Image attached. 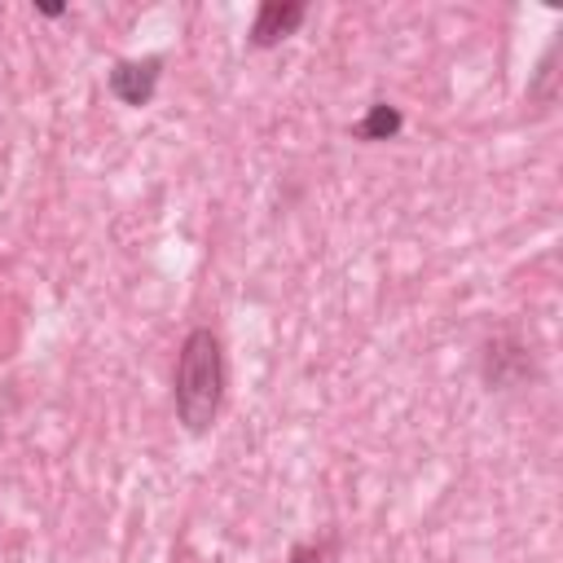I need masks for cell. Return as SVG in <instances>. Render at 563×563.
I'll return each instance as SVG.
<instances>
[{"label":"cell","instance_id":"1","mask_svg":"<svg viewBox=\"0 0 563 563\" xmlns=\"http://www.w3.org/2000/svg\"><path fill=\"white\" fill-rule=\"evenodd\" d=\"M172 400H176V418L185 422L189 435L211 431V422L220 413V400H224V347H220L216 330L198 325V330L185 334L180 356H176Z\"/></svg>","mask_w":563,"mask_h":563},{"label":"cell","instance_id":"2","mask_svg":"<svg viewBox=\"0 0 563 563\" xmlns=\"http://www.w3.org/2000/svg\"><path fill=\"white\" fill-rule=\"evenodd\" d=\"M158 79H163V57H128V62H114V66H110L106 88H110L114 101L141 110V106L154 101Z\"/></svg>","mask_w":563,"mask_h":563},{"label":"cell","instance_id":"3","mask_svg":"<svg viewBox=\"0 0 563 563\" xmlns=\"http://www.w3.org/2000/svg\"><path fill=\"white\" fill-rule=\"evenodd\" d=\"M523 378H532V352L519 339L497 334L484 347V383L493 391H510V387H523Z\"/></svg>","mask_w":563,"mask_h":563},{"label":"cell","instance_id":"4","mask_svg":"<svg viewBox=\"0 0 563 563\" xmlns=\"http://www.w3.org/2000/svg\"><path fill=\"white\" fill-rule=\"evenodd\" d=\"M308 18V4L303 0H264L255 9V22H251V48H277L282 40H290L299 31V22Z\"/></svg>","mask_w":563,"mask_h":563},{"label":"cell","instance_id":"5","mask_svg":"<svg viewBox=\"0 0 563 563\" xmlns=\"http://www.w3.org/2000/svg\"><path fill=\"white\" fill-rule=\"evenodd\" d=\"M400 128H405V114H400L391 101H374V106L356 119L352 136H361V141H391Z\"/></svg>","mask_w":563,"mask_h":563},{"label":"cell","instance_id":"6","mask_svg":"<svg viewBox=\"0 0 563 563\" xmlns=\"http://www.w3.org/2000/svg\"><path fill=\"white\" fill-rule=\"evenodd\" d=\"M330 550H334V541H303V545H295L290 550V563H325L330 559Z\"/></svg>","mask_w":563,"mask_h":563},{"label":"cell","instance_id":"7","mask_svg":"<svg viewBox=\"0 0 563 563\" xmlns=\"http://www.w3.org/2000/svg\"><path fill=\"white\" fill-rule=\"evenodd\" d=\"M35 13H44V18H62L66 4H35Z\"/></svg>","mask_w":563,"mask_h":563}]
</instances>
